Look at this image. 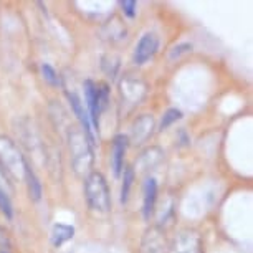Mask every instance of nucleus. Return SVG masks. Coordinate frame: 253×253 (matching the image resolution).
<instances>
[{
	"mask_svg": "<svg viewBox=\"0 0 253 253\" xmlns=\"http://www.w3.org/2000/svg\"><path fill=\"white\" fill-rule=\"evenodd\" d=\"M40 70H42V75H43V78H45L46 83L51 84V86H58V84H60V76L55 71L53 66L48 65V63H43Z\"/></svg>",
	"mask_w": 253,
	"mask_h": 253,
	"instance_id": "a211bd4d",
	"label": "nucleus"
},
{
	"mask_svg": "<svg viewBox=\"0 0 253 253\" xmlns=\"http://www.w3.org/2000/svg\"><path fill=\"white\" fill-rule=\"evenodd\" d=\"M0 164L12 177L23 179V175H25L27 161L15 144V141L8 136H0Z\"/></svg>",
	"mask_w": 253,
	"mask_h": 253,
	"instance_id": "7ed1b4c3",
	"label": "nucleus"
},
{
	"mask_svg": "<svg viewBox=\"0 0 253 253\" xmlns=\"http://www.w3.org/2000/svg\"><path fill=\"white\" fill-rule=\"evenodd\" d=\"M23 180L27 182V189H28V195L33 202H38L42 199V184L38 180L37 174L32 170V167L27 164V169H25V175H23Z\"/></svg>",
	"mask_w": 253,
	"mask_h": 253,
	"instance_id": "4468645a",
	"label": "nucleus"
},
{
	"mask_svg": "<svg viewBox=\"0 0 253 253\" xmlns=\"http://www.w3.org/2000/svg\"><path fill=\"white\" fill-rule=\"evenodd\" d=\"M189 51H192V45L190 43H182V45H177L174 46L172 51H170V58H177V56H180L182 53H189Z\"/></svg>",
	"mask_w": 253,
	"mask_h": 253,
	"instance_id": "5701e85b",
	"label": "nucleus"
},
{
	"mask_svg": "<svg viewBox=\"0 0 253 253\" xmlns=\"http://www.w3.org/2000/svg\"><path fill=\"white\" fill-rule=\"evenodd\" d=\"M75 237V227L65 225V223H55L51 228V245L53 247H61L63 243Z\"/></svg>",
	"mask_w": 253,
	"mask_h": 253,
	"instance_id": "ddd939ff",
	"label": "nucleus"
},
{
	"mask_svg": "<svg viewBox=\"0 0 253 253\" xmlns=\"http://www.w3.org/2000/svg\"><path fill=\"white\" fill-rule=\"evenodd\" d=\"M96 98H98L99 114H101L109 103V86L106 83H96Z\"/></svg>",
	"mask_w": 253,
	"mask_h": 253,
	"instance_id": "f3484780",
	"label": "nucleus"
},
{
	"mask_svg": "<svg viewBox=\"0 0 253 253\" xmlns=\"http://www.w3.org/2000/svg\"><path fill=\"white\" fill-rule=\"evenodd\" d=\"M0 212H2L7 218L13 217L12 200H10V197H8L5 192H3V190H0Z\"/></svg>",
	"mask_w": 253,
	"mask_h": 253,
	"instance_id": "aec40b11",
	"label": "nucleus"
},
{
	"mask_svg": "<svg viewBox=\"0 0 253 253\" xmlns=\"http://www.w3.org/2000/svg\"><path fill=\"white\" fill-rule=\"evenodd\" d=\"M127 136L118 134L113 139V152H111V166H113V172L116 177H119L124 169V156H126L127 149Z\"/></svg>",
	"mask_w": 253,
	"mask_h": 253,
	"instance_id": "9b49d317",
	"label": "nucleus"
},
{
	"mask_svg": "<svg viewBox=\"0 0 253 253\" xmlns=\"http://www.w3.org/2000/svg\"><path fill=\"white\" fill-rule=\"evenodd\" d=\"M119 88H121V96L131 104L139 103L146 96V83L139 78H134V76L123 78Z\"/></svg>",
	"mask_w": 253,
	"mask_h": 253,
	"instance_id": "6e6552de",
	"label": "nucleus"
},
{
	"mask_svg": "<svg viewBox=\"0 0 253 253\" xmlns=\"http://www.w3.org/2000/svg\"><path fill=\"white\" fill-rule=\"evenodd\" d=\"M119 5H121L124 15H126V17H129V18H134L136 17V7H137V3L134 2V0H124V2L119 3Z\"/></svg>",
	"mask_w": 253,
	"mask_h": 253,
	"instance_id": "4be33fe9",
	"label": "nucleus"
},
{
	"mask_svg": "<svg viewBox=\"0 0 253 253\" xmlns=\"http://www.w3.org/2000/svg\"><path fill=\"white\" fill-rule=\"evenodd\" d=\"M182 118V113L179 111V109H175V108H170V109H167L166 114H164V118H162V121H161V131H164L167 129V127L170 126L172 123H175L177 119Z\"/></svg>",
	"mask_w": 253,
	"mask_h": 253,
	"instance_id": "6ab92c4d",
	"label": "nucleus"
},
{
	"mask_svg": "<svg viewBox=\"0 0 253 253\" xmlns=\"http://www.w3.org/2000/svg\"><path fill=\"white\" fill-rule=\"evenodd\" d=\"M66 94H68V99L71 103V108H73V113L76 114L78 121L81 123V131L84 132V136L88 137L89 142L94 144V132H93L91 123H89L88 111L83 108V103H81V99L78 98V94H76V93H66Z\"/></svg>",
	"mask_w": 253,
	"mask_h": 253,
	"instance_id": "9d476101",
	"label": "nucleus"
},
{
	"mask_svg": "<svg viewBox=\"0 0 253 253\" xmlns=\"http://www.w3.org/2000/svg\"><path fill=\"white\" fill-rule=\"evenodd\" d=\"M83 88H84V98H86L89 123H91L93 129L98 132L99 131V109H98V98H96V83L91 80H86Z\"/></svg>",
	"mask_w": 253,
	"mask_h": 253,
	"instance_id": "1a4fd4ad",
	"label": "nucleus"
},
{
	"mask_svg": "<svg viewBox=\"0 0 253 253\" xmlns=\"http://www.w3.org/2000/svg\"><path fill=\"white\" fill-rule=\"evenodd\" d=\"M68 146L71 154V166H73L75 172L81 177H86L88 174H91L94 162L93 144L81 129H70Z\"/></svg>",
	"mask_w": 253,
	"mask_h": 253,
	"instance_id": "f257e3e1",
	"label": "nucleus"
},
{
	"mask_svg": "<svg viewBox=\"0 0 253 253\" xmlns=\"http://www.w3.org/2000/svg\"><path fill=\"white\" fill-rule=\"evenodd\" d=\"M123 185H121V204H126L129 199V192L134 182V167L131 166H124L123 169Z\"/></svg>",
	"mask_w": 253,
	"mask_h": 253,
	"instance_id": "dca6fc26",
	"label": "nucleus"
},
{
	"mask_svg": "<svg viewBox=\"0 0 253 253\" xmlns=\"http://www.w3.org/2000/svg\"><path fill=\"white\" fill-rule=\"evenodd\" d=\"M152 132H154V118L151 114H141L131 126V142L136 146L144 144L152 136Z\"/></svg>",
	"mask_w": 253,
	"mask_h": 253,
	"instance_id": "0eeeda50",
	"label": "nucleus"
},
{
	"mask_svg": "<svg viewBox=\"0 0 253 253\" xmlns=\"http://www.w3.org/2000/svg\"><path fill=\"white\" fill-rule=\"evenodd\" d=\"M170 253H204L202 240L194 230H180L174 238Z\"/></svg>",
	"mask_w": 253,
	"mask_h": 253,
	"instance_id": "20e7f679",
	"label": "nucleus"
},
{
	"mask_svg": "<svg viewBox=\"0 0 253 253\" xmlns=\"http://www.w3.org/2000/svg\"><path fill=\"white\" fill-rule=\"evenodd\" d=\"M0 253H8V252H0Z\"/></svg>",
	"mask_w": 253,
	"mask_h": 253,
	"instance_id": "b1692460",
	"label": "nucleus"
},
{
	"mask_svg": "<svg viewBox=\"0 0 253 253\" xmlns=\"http://www.w3.org/2000/svg\"><path fill=\"white\" fill-rule=\"evenodd\" d=\"M84 199L93 212L108 213L111 209V195L108 182L101 172H91L84 177Z\"/></svg>",
	"mask_w": 253,
	"mask_h": 253,
	"instance_id": "f03ea898",
	"label": "nucleus"
},
{
	"mask_svg": "<svg viewBox=\"0 0 253 253\" xmlns=\"http://www.w3.org/2000/svg\"><path fill=\"white\" fill-rule=\"evenodd\" d=\"M157 200V180L154 177H147L144 182V202H142V215L149 220L156 207Z\"/></svg>",
	"mask_w": 253,
	"mask_h": 253,
	"instance_id": "f8f14e48",
	"label": "nucleus"
},
{
	"mask_svg": "<svg viewBox=\"0 0 253 253\" xmlns=\"http://www.w3.org/2000/svg\"><path fill=\"white\" fill-rule=\"evenodd\" d=\"M0 190H3L8 197L13 194V187H12V182H10V179H8V174H7V170L3 169L2 164H0Z\"/></svg>",
	"mask_w": 253,
	"mask_h": 253,
	"instance_id": "412c9836",
	"label": "nucleus"
},
{
	"mask_svg": "<svg viewBox=\"0 0 253 253\" xmlns=\"http://www.w3.org/2000/svg\"><path fill=\"white\" fill-rule=\"evenodd\" d=\"M141 253H167L166 233L161 227L147 228L141 240Z\"/></svg>",
	"mask_w": 253,
	"mask_h": 253,
	"instance_id": "39448f33",
	"label": "nucleus"
},
{
	"mask_svg": "<svg viewBox=\"0 0 253 253\" xmlns=\"http://www.w3.org/2000/svg\"><path fill=\"white\" fill-rule=\"evenodd\" d=\"M162 151L159 147H151V149H147L142 152L141 159H139V166L142 167V170H147V169H152L154 166H157L162 159Z\"/></svg>",
	"mask_w": 253,
	"mask_h": 253,
	"instance_id": "2eb2a0df",
	"label": "nucleus"
},
{
	"mask_svg": "<svg viewBox=\"0 0 253 253\" xmlns=\"http://www.w3.org/2000/svg\"><path fill=\"white\" fill-rule=\"evenodd\" d=\"M157 48H159V38L154 33H144L134 48V55H132L134 63L144 65L146 61H149L156 55Z\"/></svg>",
	"mask_w": 253,
	"mask_h": 253,
	"instance_id": "423d86ee",
	"label": "nucleus"
}]
</instances>
